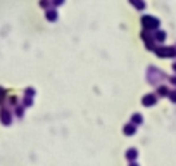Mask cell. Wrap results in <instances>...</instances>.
<instances>
[{
    "label": "cell",
    "mask_w": 176,
    "mask_h": 166,
    "mask_svg": "<svg viewBox=\"0 0 176 166\" xmlns=\"http://www.w3.org/2000/svg\"><path fill=\"white\" fill-rule=\"evenodd\" d=\"M142 23H143L145 29H156V28H159V19L152 18V16H143V18H142Z\"/></svg>",
    "instance_id": "cell-1"
},
{
    "label": "cell",
    "mask_w": 176,
    "mask_h": 166,
    "mask_svg": "<svg viewBox=\"0 0 176 166\" xmlns=\"http://www.w3.org/2000/svg\"><path fill=\"white\" fill-rule=\"evenodd\" d=\"M147 76H148V80H150V83L152 85H157V78H164V75L159 71L157 68H148V73H147Z\"/></svg>",
    "instance_id": "cell-2"
},
{
    "label": "cell",
    "mask_w": 176,
    "mask_h": 166,
    "mask_svg": "<svg viewBox=\"0 0 176 166\" xmlns=\"http://www.w3.org/2000/svg\"><path fill=\"white\" fill-rule=\"evenodd\" d=\"M142 102H143V106H152V104H156V102H157V97L154 95V94H148V95L143 97Z\"/></svg>",
    "instance_id": "cell-3"
},
{
    "label": "cell",
    "mask_w": 176,
    "mask_h": 166,
    "mask_svg": "<svg viewBox=\"0 0 176 166\" xmlns=\"http://www.w3.org/2000/svg\"><path fill=\"white\" fill-rule=\"evenodd\" d=\"M137 156H138V151L137 149H129L126 152V157L129 159V161H133V159H137Z\"/></svg>",
    "instance_id": "cell-4"
},
{
    "label": "cell",
    "mask_w": 176,
    "mask_h": 166,
    "mask_svg": "<svg viewBox=\"0 0 176 166\" xmlns=\"http://www.w3.org/2000/svg\"><path fill=\"white\" fill-rule=\"evenodd\" d=\"M135 130H137V125L129 123L128 127H124V133H126V135H131V133H135Z\"/></svg>",
    "instance_id": "cell-5"
},
{
    "label": "cell",
    "mask_w": 176,
    "mask_h": 166,
    "mask_svg": "<svg viewBox=\"0 0 176 166\" xmlns=\"http://www.w3.org/2000/svg\"><path fill=\"white\" fill-rule=\"evenodd\" d=\"M157 94H159V95H167V94H169V90H167V87L161 85V87L157 88Z\"/></svg>",
    "instance_id": "cell-6"
},
{
    "label": "cell",
    "mask_w": 176,
    "mask_h": 166,
    "mask_svg": "<svg viewBox=\"0 0 176 166\" xmlns=\"http://www.w3.org/2000/svg\"><path fill=\"white\" fill-rule=\"evenodd\" d=\"M156 40H159V42H162V40H166V33L164 31H156Z\"/></svg>",
    "instance_id": "cell-7"
},
{
    "label": "cell",
    "mask_w": 176,
    "mask_h": 166,
    "mask_svg": "<svg viewBox=\"0 0 176 166\" xmlns=\"http://www.w3.org/2000/svg\"><path fill=\"white\" fill-rule=\"evenodd\" d=\"M131 4H133L135 7H138V9H143V7H145V2H142V0H131Z\"/></svg>",
    "instance_id": "cell-8"
},
{
    "label": "cell",
    "mask_w": 176,
    "mask_h": 166,
    "mask_svg": "<svg viewBox=\"0 0 176 166\" xmlns=\"http://www.w3.org/2000/svg\"><path fill=\"white\" fill-rule=\"evenodd\" d=\"M47 18H49L50 21H52V19H57V12H55V9L49 10V12H47Z\"/></svg>",
    "instance_id": "cell-9"
},
{
    "label": "cell",
    "mask_w": 176,
    "mask_h": 166,
    "mask_svg": "<svg viewBox=\"0 0 176 166\" xmlns=\"http://www.w3.org/2000/svg\"><path fill=\"white\" fill-rule=\"evenodd\" d=\"M142 119H143L142 114H133V121H135V123H142Z\"/></svg>",
    "instance_id": "cell-10"
},
{
    "label": "cell",
    "mask_w": 176,
    "mask_h": 166,
    "mask_svg": "<svg viewBox=\"0 0 176 166\" xmlns=\"http://www.w3.org/2000/svg\"><path fill=\"white\" fill-rule=\"evenodd\" d=\"M169 95H171V100H173V102H176V92H171Z\"/></svg>",
    "instance_id": "cell-11"
},
{
    "label": "cell",
    "mask_w": 176,
    "mask_h": 166,
    "mask_svg": "<svg viewBox=\"0 0 176 166\" xmlns=\"http://www.w3.org/2000/svg\"><path fill=\"white\" fill-rule=\"evenodd\" d=\"M169 81H171L173 85H176V76H169Z\"/></svg>",
    "instance_id": "cell-12"
},
{
    "label": "cell",
    "mask_w": 176,
    "mask_h": 166,
    "mask_svg": "<svg viewBox=\"0 0 176 166\" xmlns=\"http://www.w3.org/2000/svg\"><path fill=\"white\" fill-rule=\"evenodd\" d=\"M62 2H64V0H52V4H55V5H60Z\"/></svg>",
    "instance_id": "cell-13"
},
{
    "label": "cell",
    "mask_w": 176,
    "mask_h": 166,
    "mask_svg": "<svg viewBox=\"0 0 176 166\" xmlns=\"http://www.w3.org/2000/svg\"><path fill=\"white\" fill-rule=\"evenodd\" d=\"M129 166H138V165H137V163H131V165H129Z\"/></svg>",
    "instance_id": "cell-14"
},
{
    "label": "cell",
    "mask_w": 176,
    "mask_h": 166,
    "mask_svg": "<svg viewBox=\"0 0 176 166\" xmlns=\"http://www.w3.org/2000/svg\"><path fill=\"white\" fill-rule=\"evenodd\" d=\"M173 69H175V71H176V62H175V64H173Z\"/></svg>",
    "instance_id": "cell-15"
}]
</instances>
